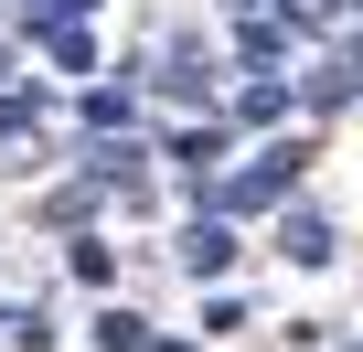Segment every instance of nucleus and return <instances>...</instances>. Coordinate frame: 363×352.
Listing matches in <instances>:
<instances>
[{
	"mask_svg": "<svg viewBox=\"0 0 363 352\" xmlns=\"http://www.w3.org/2000/svg\"><path fill=\"white\" fill-rule=\"evenodd\" d=\"M352 96H363V64H342V54H331V64H320V75L299 86V107H310V118H342Z\"/></svg>",
	"mask_w": 363,
	"mask_h": 352,
	"instance_id": "nucleus-4",
	"label": "nucleus"
},
{
	"mask_svg": "<svg viewBox=\"0 0 363 352\" xmlns=\"http://www.w3.org/2000/svg\"><path fill=\"white\" fill-rule=\"evenodd\" d=\"M33 128H43V96H33V86H11V96H0V149L33 139Z\"/></svg>",
	"mask_w": 363,
	"mask_h": 352,
	"instance_id": "nucleus-12",
	"label": "nucleus"
},
{
	"mask_svg": "<svg viewBox=\"0 0 363 352\" xmlns=\"http://www.w3.org/2000/svg\"><path fill=\"white\" fill-rule=\"evenodd\" d=\"M43 43H54V64H65V75H86V64H96V43H86L75 22H43Z\"/></svg>",
	"mask_w": 363,
	"mask_h": 352,
	"instance_id": "nucleus-13",
	"label": "nucleus"
},
{
	"mask_svg": "<svg viewBox=\"0 0 363 352\" xmlns=\"http://www.w3.org/2000/svg\"><path fill=\"white\" fill-rule=\"evenodd\" d=\"M342 64H363V33H352V43H342Z\"/></svg>",
	"mask_w": 363,
	"mask_h": 352,
	"instance_id": "nucleus-17",
	"label": "nucleus"
},
{
	"mask_svg": "<svg viewBox=\"0 0 363 352\" xmlns=\"http://www.w3.org/2000/svg\"><path fill=\"white\" fill-rule=\"evenodd\" d=\"M139 331H150L139 299H107V310H96V341H107V352H139Z\"/></svg>",
	"mask_w": 363,
	"mask_h": 352,
	"instance_id": "nucleus-11",
	"label": "nucleus"
},
{
	"mask_svg": "<svg viewBox=\"0 0 363 352\" xmlns=\"http://www.w3.org/2000/svg\"><path fill=\"white\" fill-rule=\"evenodd\" d=\"M0 341L11 352H54L65 331H54V310H0Z\"/></svg>",
	"mask_w": 363,
	"mask_h": 352,
	"instance_id": "nucleus-7",
	"label": "nucleus"
},
{
	"mask_svg": "<svg viewBox=\"0 0 363 352\" xmlns=\"http://www.w3.org/2000/svg\"><path fill=\"white\" fill-rule=\"evenodd\" d=\"M0 75H11V54H0Z\"/></svg>",
	"mask_w": 363,
	"mask_h": 352,
	"instance_id": "nucleus-18",
	"label": "nucleus"
},
{
	"mask_svg": "<svg viewBox=\"0 0 363 352\" xmlns=\"http://www.w3.org/2000/svg\"><path fill=\"white\" fill-rule=\"evenodd\" d=\"M86 128H128V86H96L86 96Z\"/></svg>",
	"mask_w": 363,
	"mask_h": 352,
	"instance_id": "nucleus-14",
	"label": "nucleus"
},
{
	"mask_svg": "<svg viewBox=\"0 0 363 352\" xmlns=\"http://www.w3.org/2000/svg\"><path fill=\"white\" fill-rule=\"evenodd\" d=\"M235 256H246V246H235V214H214V203H203L193 225H182V267H193L203 288H214V278H235Z\"/></svg>",
	"mask_w": 363,
	"mask_h": 352,
	"instance_id": "nucleus-2",
	"label": "nucleus"
},
{
	"mask_svg": "<svg viewBox=\"0 0 363 352\" xmlns=\"http://www.w3.org/2000/svg\"><path fill=\"white\" fill-rule=\"evenodd\" d=\"M160 86H171L182 107H203V96H214V75H203V54H193V43H171V75H160Z\"/></svg>",
	"mask_w": 363,
	"mask_h": 352,
	"instance_id": "nucleus-8",
	"label": "nucleus"
},
{
	"mask_svg": "<svg viewBox=\"0 0 363 352\" xmlns=\"http://www.w3.org/2000/svg\"><path fill=\"white\" fill-rule=\"evenodd\" d=\"M278 118H289V86H278V75H246V86H235V118H225V128H278Z\"/></svg>",
	"mask_w": 363,
	"mask_h": 352,
	"instance_id": "nucleus-5",
	"label": "nucleus"
},
{
	"mask_svg": "<svg viewBox=\"0 0 363 352\" xmlns=\"http://www.w3.org/2000/svg\"><path fill=\"white\" fill-rule=\"evenodd\" d=\"M171 160L182 171H214V160H235V128L214 118V128H171Z\"/></svg>",
	"mask_w": 363,
	"mask_h": 352,
	"instance_id": "nucleus-6",
	"label": "nucleus"
},
{
	"mask_svg": "<svg viewBox=\"0 0 363 352\" xmlns=\"http://www.w3.org/2000/svg\"><path fill=\"white\" fill-rule=\"evenodd\" d=\"M235 54H246V75H267V64L289 54V22H246V33H235Z\"/></svg>",
	"mask_w": 363,
	"mask_h": 352,
	"instance_id": "nucleus-9",
	"label": "nucleus"
},
{
	"mask_svg": "<svg viewBox=\"0 0 363 352\" xmlns=\"http://www.w3.org/2000/svg\"><path fill=\"white\" fill-rule=\"evenodd\" d=\"M139 352H193V341H171V331H139Z\"/></svg>",
	"mask_w": 363,
	"mask_h": 352,
	"instance_id": "nucleus-15",
	"label": "nucleus"
},
{
	"mask_svg": "<svg viewBox=\"0 0 363 352\" xmlns=\"http://www.w3.org/2000/svg\"><path fill=\"white\" fill-rule=\"evenodd\" d=\"M299 171H310V139H267L257 160L225 171V182H203V203H214V214H267V203H289Z\"/></svg>",
	"mask_w": 363,
	"mask_h": 352,
	"instance_id": "nucleus-1",
	"label": "nucleus"
},
{
	"mask_svg": "<svg viewBox=\"0 0 363 352\" xmlns=\"http://www.w3.org/2000/svg\"><path fill=\"white\" fill-rule=\"evenodd\" d=\"M75 11H96V0H54V11H43V22H75Z\"/></svg>",
	"mask_w": 363,
	"mask_h": 352,
	"instance_id": "nucleus-16",
	"label": "nucleus"
},
{
	"mask_svg": "<svg viewBox=\"0 0 363 352\" xmlns=\"http://www.w3.org/2000/svg\"><path fill=\"white\" fill-rule=\"evenodd\" d=\"M65 267H75L86 288H118V246H107V235H75V256H65Z\"/></svg>",
	"mask_w": 363,
	"mask_h": 352,
	"instance_id": "nucleus-10",
	"label": "nucleus"
},
{
	"mask_svg": "<svg viewBox=\"0 0 363 352\" xmlns=\"http://www.w3.org/2000/svg\"><path fill=\"white\" fill-rule=\"evenodd\" d=\"M267 246H278V256H289V267H331V256H342V235H331V214H310V203H289V214H278V235H267Z\"/></svg>",
	"mask_w": 363,
	"mask_h": 352,
	"instance_id": "nucleus-3",
	"label": "nucleus"
}]
</instances>
